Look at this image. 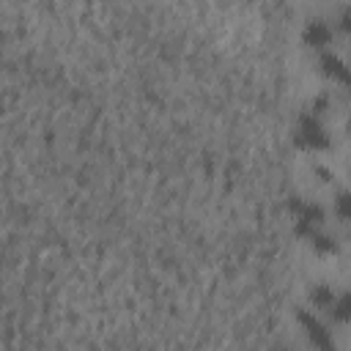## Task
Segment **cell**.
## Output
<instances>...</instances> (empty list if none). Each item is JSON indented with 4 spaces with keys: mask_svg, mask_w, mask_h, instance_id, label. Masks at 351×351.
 <instances>
[{
    "mask_svg": "<svg viewBox=\"0 0 351 351\" xmlns=\"http://www.w3.org/2000/svg\"><path fill=\"white\" fill-rule=\"evenodd\" d=\"M296 137H299V143H302V145H307V148H313V151H324V148H329V145H332L329 132L324 129V123L318 121V115H315V112H304V115L299 118Z\"/></svg>",
    "mask_w": 351,
    "mask_h": 351,
    "instance_id": "cell-1",
    "label": "cell"
},
{
    "mask_svg": "<svg viewBox=\"0 0 351 351\" xmlns=\"http://www.w3.org/2000/svg\"><path fill=\"white\" fill-rule=\"evenodd\" d=\"M296 318H299V326H302V332H304V337L313 343V346H318V348H332L335 346V340H332V335H329V329L310 313V310H299L296 313Z\"/></svg>",
    "mask_w": 351,
    "mask_h": 351,
    "instance_id": "cell-2",
    "label": "cell"
},
{
    "mask_svg": "<svg viewBox=\"0 0 351 351\" xmlns=\"http://www.w3.org/2000/svg\"><path fill=\"white\" fill-rule=\"evenodd\" d=\"M299 222H296V233H302V236H313L315 233V228L324 222V208L321 206H315V203H302L299 208Z\"/></svg>",
    "mask_w": 351,
    "mask_h": 351,
    "instance_id": "cell-3",
    "label": "cell"
},
{
    "mask_svg": "<svg viewBox=\"0 0 351 351\" xmlns=\"http://www.w3.org/2000/svg\"><path fill=\"white\" fill-rule=\"evenodd\" d=\"M332 41V27L324 22V19H313L304 25V44L313 47V49H321Z\"/></svg>",
    "mask_w": 351,
    "mask_h": 351,
    "instance_id": "cell-4",
    "label": "cell"
},
{
    "mask_svg": "<svg viewBox=\"0 0 351 351\" xmlns=\"http://www.w3.org/2000/svg\"><path fill=\"white\" fill-rule=\"evenodd\" d=\"M321 71L337 82H343L351 90V66H346L337 55H321Z\"/></svg>",
    "mask_w": 351,
    "mask_h": 351,
    "instance_id": "cell-5",
    "label": "cell"
},
{
    "mask_svg": "<svg viewBox=\"0 0 351 351\" xmlns=\"http://www.w3.org/2000/svg\"><path fill=\"white\" fill-rule=\"evenodd\" d=\"M332 318L335 321H340V324H346V321H351V291H343L340 296H335V302H332Z\"/></svg>",
    "mask_w": 351,
    "mask_h": 351,
    "instance_id": "cell-6",
    "label": "cell"
},
{
    "mask_svg": "<svg viewBox=\"0 0 351 351\" xmlns=\"http://www.w3.org/2000/svg\"><path fill=\"white\" fill-rule=\"evenodd\" d=\"M332 302H335V293H332L329 285H324V282L313 285V291H310V304H313V307H318V310H329Z\"/></svg>",
    "mask_w": 351,
    "mask_h": 351,
    "instance_id": "cell-7",
    "label": "cell"
},
{
    "mask_svg": "<svg viewBox=\"0 0 351 351\" xmlns=\"http://www.w3.org/2000/svg\"><path fill=\"white\" fill-rule=\"evenodd\" d=\"M310 239H313L315 252H335V250H337V241H335L332 233H313Z\"/></svg>",
    "mask_w": 351,
    "mask_h": 351,
    "instance_id": "cell-8",
    "label": "cell"
},
{
    "mask_svg": "<svg viewBox=\"0 0 351 351\" xmlns=\"http://www.w3.org/2000/svg\"><path fill=\"white\" fill-rule=\"evenodd\" d=\"M335 211L340 219H348L351 222V192H340L335 197Z\"/></svg>",
    "mask_w": 351,
    "mask_h": 351,
    "instance_id": "cell-9",
    "label": "cell"
},
{
    "mask_svg": "<svg viewBox=\"0 0 351 351\" xmlns=\"http://www.w3.org/2000/svg\"><path fill=\"white\" fill-rule=\"evenodd\" d=\"M340 27H343L346 33H351V8L343 11V16H340Z\"/></svg>",
    "mask_w": 351,
    "mask_h": 351,
    "instance_id": "cell-10",
    "label": "cell"
},
{
    "mask_svg": "<svg viewBox=\"0 0 351 351\" xmlns=\"http://www.w3.org/2000/svg\"><path fill=\"white\" fill-rule=\"evenodd\" d=\"M315 173H318L321 181H332V170H326V167H315Z\"/></svg>",
    "mask_w": 351,
    "mask_h": 351,
    "instance_id": "cell-11",
    "label": "cell"
},
{
    "mask_svg": "<svg viewBox=\"0 0 351 351\" xmlns=\"http://www.w3.org/2000/svg\"><path fill=\"white\" fill-rule=\"evenodd\" d=\"M348 132H351V121H348Z\"/></svg>",
    "mask_w": 351,
    "mask_h": 351,
    "instance_id": "cell-12",
    "label": "cell"
}]
</instances>
